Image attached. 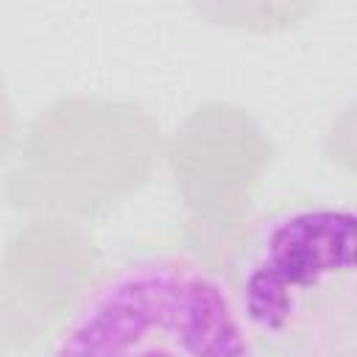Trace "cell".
Masks as SVG:
<instances>
[{
    "instance_id": "obj_1",
    "label": "cell",
    "mask_w": 357,
    "mask_h": 357,
    "mask_svg": "<svg viewBox=\"0 0 357 357\" xmlns=\"http://www.w3.org/2000/svg\"><path fill=\"white\" fill-rule=\"evenodd\" d=\"M357 218L296 204L257 220L231 262V298L279 357H357Z\"/></svg>"
},
{
    "instance_id": "obj_2",
    "label": "cell",
    "mask_w": 357,
    "mask_h": 357,
    "mask_svg": "<svg viewBox=\"0 0 357 357\" xmlns=\"http://www.w3.org/2000/svg\"><path fill=\"white\" fill-rule=\"evenodd\" d=\"M53 357H254V337L209 268L181 254H151L84 296Z\"/></svg>"
}]
</instances>
